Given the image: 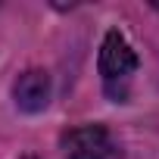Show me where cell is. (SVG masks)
<instances>
[{"label": "cell", "mask_w": 159, "mask_h": 159, "mask_svg": "<svg viewBox=\"0 0 159 159\" xmlns=\"http://www.w3.org/2000/svg\"><path fill=\"white\" fill-rule=\"evenodd\" d=\"M137 72V53L125 41L122 31H109L100 47V75H103V88L112 100H122L128 94V81Z\"/></svg>", "instance_id": "obj_1"}, {"label": "cell", "mask_w": 159, "mask_h": 159, "mask_svg": "<svg viewBox=\"0 0 159 159\" xmlns=\"http://www.w3.org/2000/svg\"><path fill=\"white\" fill-rule=\"evenodd\" d=\"M62 150L69 159H125L122 147L103 125H81L62 134Z\"/></svg>", "instance_id": "obj_2"}, {"label": "cell", "mask_w": 159, "mask_h": 159, "mask_svg": "<svg viewBox=\"0 0 159 159\" xmlns=\"http://www.w3.org/2000/svg\"><path fill=\"white\" fill-rule=\"evenodd\" d=\"M13 97L19 103V109L25 112H41L50 103V75L41 69H28L19 75V81L13 88Z\"/></svg>", "instance_id": "obj_3"}, {"label": "cell", "mask_w": 159, "mask_h": 159, "mask_svg": "<svg viewBox=\"0 0 159 159\" xmlns=\"http://www.w3.org/2000/svg\"><path fill=\"white\" fill-rule=\"evenodd\" d=\"M22 159H38V156H22Z\"/></svg>", "instance_id": "obj_4"}]
</instances>
